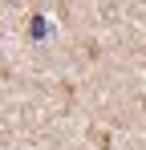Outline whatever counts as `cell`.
<instances>
[{
    "mask_svg": "<svg viewBox=\"0 0 146 150\" xmlns=\"http://www.w3.org/2000/svg\"><path fill=\"white\" fill-rule=\"evenodd\" d=\"M28 33L41 41V37H49V25H45V16H33V25H28Z\"/></svg>",
    "mask_w": 146,
    "mask_h": 150,
    "instance_id": "obj_1",
    "label": "cell"
}]
</instances>
